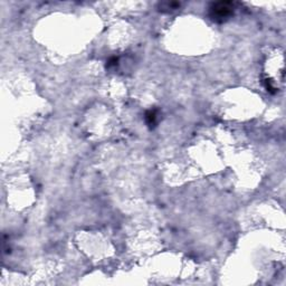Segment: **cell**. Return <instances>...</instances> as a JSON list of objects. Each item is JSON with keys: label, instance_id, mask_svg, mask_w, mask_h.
Masks as SVG:
<instances>
[{"label": "cell", "instance_id": "cell-1", "mask_svg": "<svg viewBox=\"0 0 286 286\" xmlns=\"http://www.w3.org/2000/svg\"><path fill=\"white\" fill-rule=\"evenodd\" d=\"M232 3L231 2H217L214 3L211 6V12H213V17L215 19H225L228 16L231 14V9H232Z\"/></svg>", "mask_w": 286, "mask_h": 286}]
</instances>
